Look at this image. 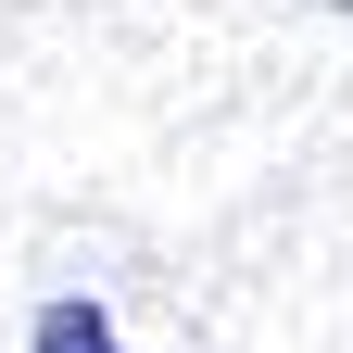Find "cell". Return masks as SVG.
<instances>
[{"label":"cell","instance_id":"6da1fadb","mask_svg":"<svg viewBox=\"0 0 353 353\" xmlns=\"http://www.w3.org/2000/svg\"><path fill=\"white\" fill-rule=\"evenodd\" d=\"M26 353H126V328L101 316V303H76V290H63V303H38V328H26Z\"/></svg>","mask_w":353,"mask_h":353}]
</instances>
